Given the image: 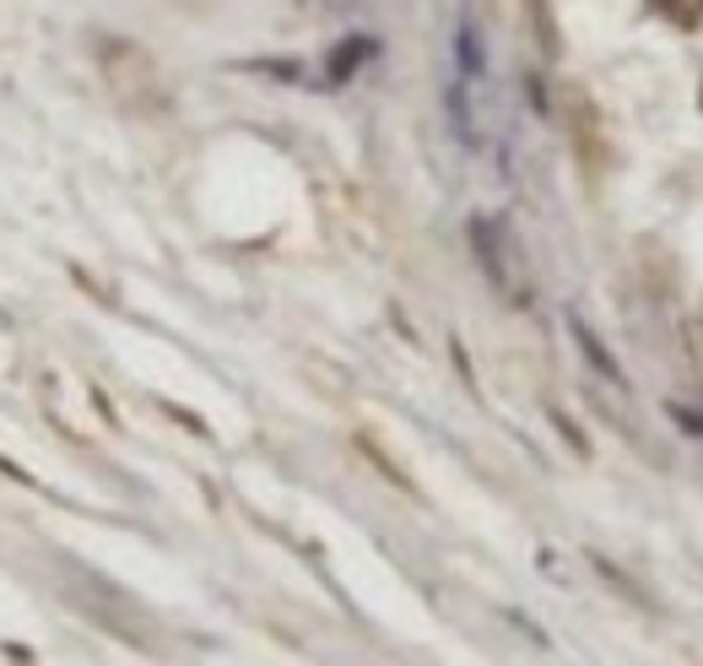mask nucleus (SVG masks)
Wrapping results in <instances>:
<instances>
[{
	"instance_id": "obj_1",
	"label": "nucleus",
	"mask_w": 703,
	"mask_h": 666,
	"mask_svg": "<svg viewBox=\"0 0 703 666\" xmlns=\"http://www.w3.org/2000/svg\"><path fill=\"white\" fill-rule=\"evenodd\" d=\"M573 331H579V341H584V352H590V363H601V374H606V379H622V368H617V363L606 358V347H601L595 336L584 331V326H573Z\"/></svg>"
},
{
	"instance_id": "obj_2",
	"label": "nucleus",
	"mask_w": 703,
	"mask_h": 666,
	"mask_svg": "<svg viewBox=\"0 0 703 666\" xmlns=\"http://www.w3.org/2000/svg\"><path fill=\"white\" fill-rule=\"evenodd\" d=\"M699 104H703V98H699Z\"/></svg>"
}]
</instances>
